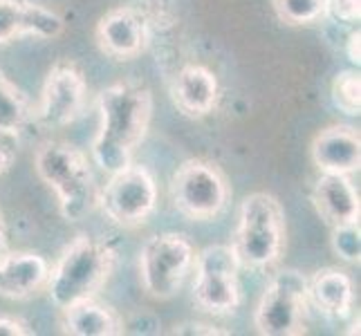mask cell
<instances>
[{"mask_svg": "<svg viewBox=\"0 0 361 336\" xmlns=\"http://www.w3.org/2000/svg\"><path fill=\"white\" fill-rule=\"evenodd\" d=\"M153 115V94L142 83H113L99 94V132L92 142L94 164L108 175L133 164Z\"/></svg>", "mask_w": 361, "mask_h": 336, "instance_id": "1", "label": "cell"}, {"mask_svg": "<svg viewBox=\"0 0 361 336\" xmlns=\"http://www.w3.org/2000/svg\"><path fill=\"white\" fill-rule=\"evenodd\" d=\"M117 254L113 247L79 235L70 242L52 273L47 276V294L59 309H66L85 298H94L115 269Z\"/></svg>", "mask_w": 361, "mask_h": 336, "instance_id": "2", "label": "cell"}, {"mask_svg": "<svg viewBox=\"0 0 361 336\" xmlns=\"http://www.w3.org/2000/svg\"><path fill=\"white\" fill-rule=\"evenodd\" d=\"M34 166L39 178L56 193L61 216L70 222L85 218L99 195L92 168L77 146L66 142H45L36 151Z\"/></svg>", "mask_w": 361, "mask_h": 336, "instance_id": "3", "label": "cell"}, {"mask_svg": "<svg viewBox=\"0 0 361 336\" xmlns=\"http://www.w3.org/2000/svg\"><path fill=\"white\" fill-rule=\"evenodd\" d=\"M285 240L283 206L269 193H252L243 200L233 251L240 267L265 269L276 263Z\"/></svg>", "mask_w": 361, "mask_h": 336, "instance_id": "4", "label": "cell"}, {"mask_svg": "<svg viewBox=\"0 0 361 336\" xmlns=\"http://www.w3.org/2000/svg\"><path fill=\"white\" fill-rule=\"evenodd\" d=\"M195 263L193 301L209 314H233L240 305V263L231 244L204 247Z\"/></svg>", "mask_w": 361, "mask_h": 336, "instance_id": "5", "label": "cell"}, {"mask_svg": "<svg viewBox=\"0 0 361 336\" xmlns=\"http://www.w3.org/2000/svg\"><path fill=\"white\" fill-rule=\"evenodd\" d=\"M307 309V278L296 269H283L274 276L260 296L254 325L263 336L303 334Z\"/></svg>", "mask_w": 361, "mask_h": 336, "instance_id": "6", "label": "cell"}, {"mask_svg": "<svg viewBox=\"0 0 361 336\" xmlns=\"http://www.w3.org/2000/svg\"><path fill=\"white\" fill-rule=\"evenodd\" d=\"M171 197L184 218L204 222L222 213L229 202V186L216 164L189 159L171 180Z\"/></svg>", "mask_w": 361, "mask_h": 336, "instance_id": "7", "label": "cell"}, {"mask_svg": "<svg viewBox=\"0 0 361 336\" xmlns=\"http://www.w3.org/2000/svg\"><path fill=\"white\" fill-rule=\"evenodd\" d=\"M193 247L180 233H157L148 238L140 254V273L144 290L153 298H173L193 267Z\"/></svg>", "mask_w": 361, "mask_h": 336, "instance_id": "8", "label": "cell"}, {"mask_svg": "<svg viewBox=\"0 0 361 336\" xmlns=\"http://www.w3.org/2000/svg\"><path fill=\"white\" fill-rule=\"evenodd\" d=\"M106 218L117 227H140L157 206V186L144 166H126L113 173L99 195Z\"/></svg>", "mask_w": 361, "mask_h": 336, "instance_id": "9", "label": "cell"}, {"mask_svg": "<svg viewBox=\"0 0 361 336\" xmlns=\"http://www.w3.org/2000/svg\"><path fill=\"white\" fill-rule=\"evenodd\" d=\"M153 16L148 9L137 5H121L110 9L102 20L97 23L94 39L99 49L117 61H130L146 52L151 43Z\"/></svg>", "mask_w": 361, "mask_h": 336, "instance_id": "10", "label": "cell"}, {"mask_svg": "<svg viewBox=\"0 0 361 336\" xmlns=\"http://www.w3.org/2000/svg\"><path fill=\"white\" fill-rule=\"evenodd\" d=\"M85 97H88V85H85L83 72L72 61H59L47 72L36 117L49 128L68 126L81 117Z\"/></svg>", "mask_w": 361, "mask_h": 336, "instance_id": "11", "label": "cell"}, {"mask_svg": "<svg viewBox=\"0 0 361 336\" xmlns=\"http://www.w3.org/2000/svg\"><path fill=\"white\" fill-rule=\"evenodd\" d=\"M66 23L56 11L34 0H0V45H7L20 36L34 39H56Z\"/></svg>", "mask_w": 361, "mask_h": 336, "instance_id": "12", "label": "cell"}, {"mask_svg": "<svg viewBox=\"0 0 361 336\" xmlns=\"http://www.w3.org/2000/svg\"><path fill=\"white\" fill-rule=\"evenodd\" d=\"M312 161L321 173L350 175L361 164V139L353 126L323 128L312 142Z\"/></svg>", "mask_w": 361, "mask_h": 336, "instance_id": "13", "label": "cell"}, {"mask_svg": "<svg viewBox=\"0 0 361 336\" xmlns=\"http://www.w3.org/2000/svg\"><path fill=\"white\" fill-rule=\"evenodd\" d=\"M171 97L182 115L200 119L216 108L220 85L216 74L204 66H186L173 81Z\"/></svg>", "mask_w": 361, "mask_h": 336, "instance_id": "14", "label": "cell"}, {"mask_svg": "<svg viewBox=\"0 0 361 336\" xmlns=\"http://www.w3.org/2000/svg\"><path fill=\"white\" fill-rule=\"evenodd\" d=\"M312 204L330 227L359 220V195L350 178L341 173H321L312 189Z\"/></svg>", "mask_w": 361, "mask_h": 336, "instance_id": "15", "label": "cell"}, {"mask_svg": "<svg viewBox=\"0 0 361 336\" xmlns=\"http://www.w3.org/2000/svg\"><path fill=\"white\" fill-rule=\"evenodd\" d=\"M49 267L45 258L32 251H9L0 260V296L20 301L47 282Z\"/></svg>", "mask_w": 361, "mask_h": 336, "instance_id": "16", "label": "cell"}, {"mask_svg": "<svg viewBox=\"0 0 361 336\" xmlns=\"http://www.w3.org/2000/svg\"><path fill=\"white\" fill-rule=\"evenodd\" d=\"M307 301H312L319 312L330 321H343L353 312V280L339 269H321L312 280H307Z\"/></svg>", "mask_w": 361, "mask_h": 336, "instance_id": "17", "label": "cell"}, {"mask_svg": "<svg viewBox=\"0 0 361 336\" xmlns=\"http://www.w3.org/2000/svg\"><path fill=\"white\" fill-rule=\"evenodd\" d=\"M61 312H63V330L72 336H115L123 332L115 309L97 303L94 298H85Z\"/></svg>", "mask_w": 361, "mask_h": 336, "instance_id": "18", "label": "cell"}, {"mask_svg": "<svg viewBox=\"0 0 361 336\" xmlns=\"http://www.w3.org/2000/svg\"><path fill=\"white\" fill-rule=\"evenodd\" d=\"M32 117V106L7 74L0 70V130L18 135Z\"/></svg>", "mask_w": 361, "mask_h": 336, "instance_id": "19", "label": "cell"}, {"mask_svg": "<svg viewBox=\"0 0 361 336\" xmlns=\"http://www.w3.org/2000/svg\"><path fill=\"white\" fill-rule=\"evenodd\" d=\"M285 25H312L328 16V0H271Z\"/></svg>", "mask_w": 361, "mask_h": 336, "instance_id": "20", "label": "cell"}, {"mask_svg": "<svg viewBox=\"0 0 361 336\" xmlns=\"http://www.w3.org/2000/svg\"><path fill=\"white\" fill-rule=\"evenodd\" d=\"M332 104L339 108L343 115L357 117L361 110V79L359 72L355 70H343L339 72L332 81Z\"/></svg>", "mask_w": 361, "mask_h": 336, "instance_id": "21", "label": "cell"}, {"mask_svg": "<svg viewBox=\"0 0 361 336\" xmlns=\"http://www.w3.org/2000/svg\"><path fill=\"white\" fill-rule=\"evenodd\" d=\"M332 249L345 263H359L361 238H359V220L332 227Z\"/></svg>", "mask_w": 361, "mask_h": 336, "instance_id": "22", "label": "cell"}, {"mask_svg": "<svg viewBox=\"0 0 361 336\" xmlns=\"http://www.w3.org/2000/svg\"><path fill=\"white\" fill-rule=\"evenodd\" d=\"M328 14L341 23H359L361 0H328Z\"/></svg>", "mask_w": 361, "mask_h": 336, "instance_id": "23", "label": "cell"}, {"mask_svg": "<svg viewBox=\"0 0 361 336\" xmlns=\"http://www.w3.org/2000/svg\"><path fill=\"white\" fill-rule=\"evenodd\" d=\"M16 155H18V135L0 130V175H5L14 166Z\"/></svg>", "mask_w": 361, "mask_h": 336, "instance_id": "24", "label": "cell"}, {"mask_svg": "<svg viewBox=\"0 0 361 336\" xmlns=\"http://www.w3.org/2000/svg\"><path fill=\"white\" fill-rule=\"evenodd\" d=\"M32 334L27 330V323L14 316H0V336H27Z\"/></svg>", "mask_w": 361, "mask_h": 336, "instance_id": "25", "label": "cell"}, {"mask_svg": "<svg viewBox=\"0 0 361 336\" xmlns=\"http://www.w3.org/2000/svg\"><path fill=\"white\" fill-rule=\"evenodd\" d=\"M173 334H207V336H216V334H225V332L211 328V325H204V323H182V325H176Z\"/></svg>", "mask_w": 361, "mask_h": 336, "instance_id": "26", "label": "cell"}, {"mask_svg": "<svg viewBox=\"0 0 361 336\" xmlns=\"http://www.w3.org/2000/svg\"><path fill=\"white\" fill-rule=\"evenodd\" d=\"M345 54H348V61H350L353 66L361 63V34H359V30H355L350 36H348Z\"/></svg>", "mask_w": 361, "mask_h": 336, "instance_id": "27", "label": "cell"}, {"mask_svg": "<svg viewBox=\"0 0 361 336\" xmlns=\"http://www.w3.org/2000/svg\"><path fill=\"white\" fill-rule=\"evenodd\" d=\"M9 251L11 249H9V240H7V227L3 220V211H0V260H3Z\"/></svg>", "mask_w": 361, "mask_h": 336, "instance_id": "28", "label": "cell"}]
</instances>
